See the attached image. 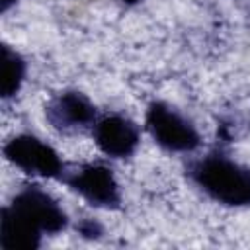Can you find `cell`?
Here are the masks:
<instances>
[{
  "label": "cell",
  "instance_id": "1",
  "mask_svg": "<svg viewBox=\"0 0 250 250\" xmlns=\"http://www.w3.org/2000/svg\"><path fill=\"white\" fill-rule=\"evenodd\" d=\"M188 178L221 205L250 207V168L223 152H209L189 162Z\"/></svg>",
  "mask_w": 250,
  "mask_h": 250
},
{
  "label": "cell",
  "instance_id": "2",
  "mask_svg": "<svg viewBox=\"0 0 250 250\" xmlns=\"http://www.w3.org/2000/svg\"><path fill=\"white\" fill-rule=\"evenodd\" d=\"M145 125L152 141L168 152H193L201 145L197 127L166 102H150Z\"/></svg>",
  "mask_w": 250,
  "mask_h": 250
},
{
  "label": "cell",
  "instance_id": "3",
  "mask_svg": "<svg viewBox=\"0 0 250 250\" xmlns=\"http://www.w3.org/2000/svg\"><path fill=\"white\" fill-rule=\"evenodd\" d=\"M61 182L98 209L121 207V189L117 178L104 162H82L70 168L66 166Z\"/></svg>",
  "mask_w": 250,
  "mask_h": 250
},
{
  "label": "cell",
  "instance_id": "4",
  "mask_svg": "<svg viewBox=\"0 0 250 250\" xmlns=\"http://www.w3.org/2000/svg\"><path fill=\"white\" fill-rule=\"evenodd\" d=\"M2 150L12 166L33 178L61 180L66 168L61 154L47 141L29 133L12 137L10 141H6Z\"/></svg>",
  "mask_w": 250,
  "mask_h": 250
},
{
  "label": "cell",
  "instance_id": "5",
  "mask_svg": "<svg viewBox=\"0 0 250 250\" xmlns=\"http://www.w3.org/2000/svg\"><path fill=\"white\" fill-rule=\"evenodd\" d=\"M8 205L43 234L53 236L68 227V215L59 205V201L35 184L23 186Z\"/></svg>",
  "mask_w": 250,
  "mask_h": 250
},
{
  "label": "cell",
  "instance_id": "6",
  "mask_svg": "<svg viewBox=\"0 0 250 250\" xmlns=\"http://www.w3.org/2000/svg\"><path fill=\"white\" fill-rule=\"evenodd\" d=\"M98 117L94 102L78 90H62L45 104V119L59 133L92 129Z\"/></svg>",
  "mask_w": 250,
  "mask_h": 250
},
{
  "label": "cell",
  "instance_id": "7",
  "mask_svg": "<svg viewBox=\"0 0 250 250\" xmlns=\"http://www.w3.org/2000/svg\"><path fill=\"white\" fill-rule=\"evenodd\" d=\"M96 146L109 158H129L141 143L139 125L121 113H105L92 127Z\"/></svg>",
  "mask_w": 250,
  "mask_h": 250
},
{
  "label": "cell",
  "instance_id": "8",
  "mask_svg": "<svg viewBox=\"0 0 250 250\" xmlns=\"http://www.w3.org/2000/svg\"><path fill=\"white\" fill-rule=\"evenodd\" d=\"M43 232H39L27 219L16 213L10 205L2 207L0 219V246L4 250H35L41 246Z\"/></svg>",
  "mask_w": 250,
  "mask_h": 250
},
{
  "label": "cell",
  "instance_id": "9",
  "mask_svg": "<svg viewBox=\"0 0 250 250\" xmlns=\"http://www.w3.org/2000/svg\"><path fill=\"white\" fill-rule=\"evenodd\" d=\"M25 72H27L25 59L16 49L4 43L2 45V86H0L2 100H10L21 90Z\"/></svg>",
  "mask_w": 250,
  "mask_h": 250
},
{
  "label": "cell",
  "instance_id": "10",
  "mask_svg": "<svg viewBox=\"0 0 250 250\" xmlns=\"http://www.w3.org/2000/svg\"><path fill=\"white\" fill-rule=\"evenodd\" d=\"M76 230L82 238H88V240H96L104 234V227L96 221V219H90V217H84L76 223Z\"/></svg>",
  "mask_w": 250,
  "mask_h": 250
},
{
  "label": "cell",
  "instance_id": "11",
  "mask_svg": "<svg viewBox=\"0 0 250 250\" xmlns=\"http://www.w3.org/2000/svg\"><path fill=\"white\" fill-rule=\"evenodd\" d=\"M16 2H18V0H0V10L6 14L12 6H16Z\"/></svg>",
  "mask_w": 250,
  "mask_h": 250
},
{
  "label": "cell",
  "instance_id": "12",
  "mask_svg": "<svg viewBox=\"0 0 250 250\" xmlns=\"http://www.w3.org/2000/svg\"><path fill=\"white\" fill-rule=\"evenodd\" d=\"M119 2L127 4V6H135V4H139V2H143V0H119Z\"/></svg>",
  "mask_w": 250,
  "mask_h": 250
}]
</instances>
